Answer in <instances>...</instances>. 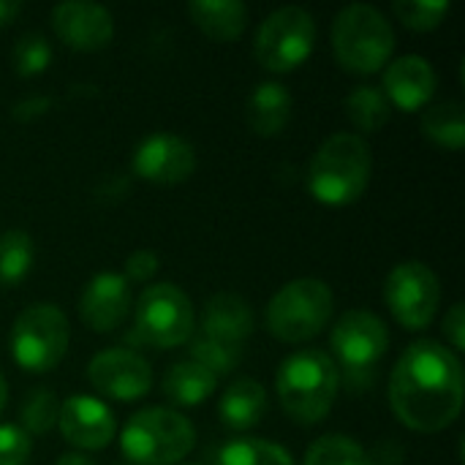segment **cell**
Here are the masks:
<instances>
[{
  "instance_id": "obj_1",
  "label": "cell",
  "mask_w": 465,
  "mask_h": 465,
  "mask_svg": "<svg viewBox=\"0 0 465 465\" xmlns=\"http://www.w3.org/2000/svg\"><path fill=\"white\" fill-rule=\"evenodd\" d=\"M390 406L414 433L447 430L463 409V365L436 341L411 343L392 368Z\"/></svg>"
},
{
  "instance_id": "obj_2",
  "label": "cell",
  "mask_w": 465,
  "mask_h": 465,
  "mask_svg": "<svg viewBox=\"0 0 465 465\" xmlns=\"http://www.w3.org/2000/svg\"><path fill=\"white\" fill-rule=\"evenodd\" d=\"M338 368L322 349L292 351L275 373V392L281 409L297 425L324 422L338 401Z\"/></svg>"
},
{
  "instance_id": "obj_3",
  "label": "cell",
  "mask_w": 465,
  "mask_h": 465,
  "mask_svg": "<svg viewBox=\"0 0 465 465\" xmlns=\"http://www.w3.org/2000/svg\"><path fill=\"white\" fill-rule=\"evenodd\" d=\"M373 172V153L365 136L341 131L324 139L308 166V193L327 207L354 204Z\"/></svg>"
},
{
  "instance_id": "obj_4",
  "label": "cell",
  "mask_w": 465,
  "mask_h": 465,
  "mask_svg": "<svg viewBox=\"0 0 465 465\" xmlns=\"http://www.w3.org/2000/svg\"><path fill=\"white\" fill-rule=\"evenodd\" d=\"M395 52V30L390 19L368 3L346 5L332 22V54L343 71L357 76L379 74Z\"/></svg>"
},
{
  "instance_id": "obj_5",
  "label": "cell",
  "mask_w": 465,
  "mask_h": 465,
  "mask_svg": "<svg viewBox=\"0 0 465 465\" xmlns=\"http://www.w3.org/2000/svg\"><path fill=\"white\" fill-rule=\"evenodd\" d=\"M390 349L387 324L371 311L343 313L330 332V360L349 392H362Z\"/></svg>"
},
{
  "instance_id": "obj_6",
  "label": "cell",
  "mask_w": 465,
  "mask_h": 465,
  "mask_svg": "<svg viewBox=\"0 0 465 465\" xmlns=\"http://www.w3.org/2000/svg\"><path fill=\"white\" fill-rule=\"evenodd\" d=\"M193 447L196 430L191 420L163 406L136 411L120 433L123 455L136 465H177Z\"/></svg>"
},
{
  "instance_id": "obj_7",
  "label": "cell",
  "mask_w": 465,
  "mask_h": 465,
  "mask_svg": "<svg viewBox=\"0 0 465 465\" xmlns=\"http://www.w3.org/2000/svg\"><path fill=\"white\" fill-rule=\"evenodd\" d=\"M332 311L335 297L322 278H297L270 300L264 327L281 343H308L330 327Z\"/></svg>"
},
{
  "instance_id": "obj_8",
  "label": "cell",
  "mask_w": 465,
  "mask_h": 465,
  "mask_svg": "<svg viewBox=\"0 0 465 465\" xmlns=\"http://www.w3.org/2000/svg\"><path fill=\"white\" fill-rule=\"evenodd\" d=\"M71 341V327L65 313L52 302H35L25 308L11 327V354L25 373L54 371Z\"/></svg>"
},
{
  "instance_id": "obj_9",
  "label": "cell",
  "mask_w": 465,
  "mask_h": 465,
  "mask_svg": "<svg viewBox=\"0 0 465 465\" xmlns=\"http://www.w3.org/2000/svg\"><path fill=\"white\" fill-rule=\"evenodd\" d=\"M193 302L174 283L147 286L134 308V332L153 349L183 346L193 332Z\"/></svg>"
},
{
  "instance_id": "obj_10",
  "label": "cell",
  "mask_w": 465,
  "mask_h": 465,
  "mask_svg": "<svg viewBox=\"0 0 465 465\" xmlns=\"http://www.w3.org/2000/svg\"><path fill=\"white\" fill-rule=\"evenodd\" d=\"M316 46V19L300 5L272 11L256 30V60L262 68L289 74L300 68Z\"/></svg>"
},
{
  "instance_id": "obj_11",
  "label": "cell",
  "mask_w": 465,
  "mask_h": 465,
  "mask_svg": "<svg viewBox=\"0 0 465 465\" xmlns=\"http://www.w3.org/2000/svg\"><path fill=\"white\" fill-rule=\"evenodd\" d=\"M384 300L401 327L420 332L430 327L433 319L439 316V305H441L439 275L428 264L417 259H406L390 270L384 281Z\"/></svg>"
},
{
  "instance_id": "obj_12",
  "label": "cell",
  "mask_w": 465,
  "mask_h": 465,
  "mask_svg": "<svg viewBox=\"0 0 465 465\" xmlns=\"http://www.w3.org/2000/svg\"><path fill=\"white\" fill-rule=\"evenodd\" d=\"M87 381L98 395L131 403L153 390V368L131 349H104L90 360Z\"/></svg>"
},
{
  "instance_id": "obj_13",
  "label": "cell",
  "mask_w": 465,
  "mask_h": 465,
  "mask_svg": "<svg viewBox=\"0 0 465 465\" xmlns=\"http://www.w3.org/2000/svg\"><path fill=\"white\" fill-rule=\"evenodd\" d=\"M196 169V150L177 134H150L134 147L131 172L153 185H180Z\"/></svg>"
},
{
  "instance_id": "obj_14",
  "label": "cell",
  "mask_w": 465,
  "mask_h": 465,
  "mask_svg": "<svg viewBox=\"0 0 465 465\" xmlns=\"http://www.w3.org/2000/svg\"><path fill=\"white\" fill-rule=\"evenodd\" d=\"M54 35L74 52H98L114 35L112 14L90 0H65L52 8Z\"/></svg>"
},
{
  "instance_id": "obj_15",
  "label": "cell",
  "mask_w": 465,
  "mask_h": 465,
  "mask_svg": "<svg viewBox=\"0 0 465 465\" xmlns=\"http://www.w3.org/2000/svg\"><path fill=\"white\" fill-rule=\"evenodd\" d=\"M57 428L76 450H104L114 441L117 422L106 403L90 395H71L60 403Z\"/></svg>"
},
{
  "instance_id": "obj_16",
  "label": "cell",
  "mask_w": 465,
  "mask_h": 465,
  "mask_svg": "<svg viewBox=\"0 0 465 465\" xmlns=\"http://www.w3.org/2000/svg\"><path fill=\"white\" fill-rule=\"evenodd\" d=\"M131 311V283L123 278V272H98L87 281L82 300H79V316L82 324L98 335L114 332Z\"/></svg>"
},
{
  "instance_id": "obj_17",
  "label": "cell",
  "mask_w": 465,
  "mask_h": 465,
  "mask_svg": "<svg viewBox=\"0 0 465 465\" xmlns=\"http://www.w3.org/2000/svg\"><path fill=\"white\" fill-rule=\"evenodd\" d=\"M436 71L430 60L422 54H403L398 60H390L384 68V95L390 106H398L403 112H420L430 104L436 95Z\"/></svg>"
},
{
  "instance_id": "obj_18",
  "label": "cell",
  "mask_w": 465,
  "mask_h": 465,
  "mask_svg": "<svg viewBox=\"0 0 465 465\" xmlns=\"http://www.w3.org/2000/svg\"><path fill=\"white\" fill-rule=\"evenodd\" d=\"M256 319L251 311V302L240 294H215L207 300L202 311V332L204 338L229 343V346H245V341L253 335Z\"/></svg>"
},
{
  "instance_id": "obj_19",
  "label": "cell",
  "mask_w": 465,
  "mask_h": 465,
  "mask_svg": "<svg viewBox=\"0 0 465 465\" xmlns=\"http://www.w3.org/2000/svg\"><path fill=\"white\" fill-rule=\"evenodd\" d=\"M294 98L281 82H259L245 104V120L251 131L262 139H272L286 131L292 120Z\"/></svg>"
},
{
  "instance_id": "obj_20",
  "label": "cell",
  "mask_w": 465,
  "mask_h": 465,
  "mask_svg": "<svg viewBox=\"0 0 465 465\" xmlns=\"http://www.w3.org/2000/svg\"><path fill=\"white\" fill-rule=\"evenodd\" d=\"M264 414H267V390L256 379L232 381L218 401V417L234 433H245L256 428L264 420Z\"/></svg>"
},
{
  "instance_id": "obj_21",
  "label": "cell",
  "mask_w": 465,
  "mask_h": 465,
  "mask_svg": "<svg viewBox=\"0 0 465 465\" xmlns=\"http://www.w3.org/2000/svg\"><path fill=\"white\" fill-rule=\"evenodd\" d=\"M188 14L207 38L221 44L237 41L248 25V5L242 0H193Z\"/></svg>"
},
{
  "instance_id": "obj_22",
  "label": "cell",
  "mask_w": 465,
  "mask_h": 465,
  "mask_svg": "<svg viewBox=\"0 0 465 465\" xmlns=\"http://www.w3.org/2000/svg\"><path fill=\"white\" fill-rule=\"evenodd\" d=\"M215 390H218V379L207 368H202V365H196L191 360L172 365L166 371L163 381H161V392L174 406H199Z\"/></svg>"
},
{
  "instance_id": "obj_23",
  "label": "cell",
  "mask_w": 465,
  "mask_h": 465,
  "mask_svg": "<svg viewBox=\"0 0 465 465\" xmlns=\"http://www.w3.org/2000/svg\"><path fill=\"white\" fill-rule=\"evenodd\" d=\"M422 134L447 150H460L465 144V109L460 101H441L422 112Z\"/></svg>"
},
{
  "instance_id": "obj_24",
  "label": "cell",
  "mask_w": 465,
  "mask_h": 465,
  "mask_svg": "<svg viewBox=\"0 0 465 465\" xmlns=\"http://www.w3.org/2000/svg\"><path fill=\"white\" fill-rule=\"evenodd\" d=\"M343 109H346L349 123H351L357 131H362V134H379V131L387 125L390 112H392L387 95H384L381 87H376V84H360V87H354V90L346 95ZM362 134H360V136H362Z\"/></svg>"
},
{
  "instance_id": "obj_25",
  "label": "cell",
  "mask_w": 465,
  "mask_h": 465,
  "mask_svg": "<svg viewBox=\"0 0 465 465\" xmlns=\"http://www.w3.org/2000/svg\"><path fill=\"white\" fill-rule=\"evenodd\" d=\"M215 465H294V458L275 441L240 436L218 450Z\"/></svg>"
},
{
  "instance_id": "obj_26",
  "label": "cell",
  "mask_w": 465,
  "mask_h": 465,
  "mask_svg": "<svg viewBox=\"0 0 465 465\" xmlns=\"http://www.w3.org/2000/svg\"><path fill=\"white\" fill-rule=\"evenodd\" d=\"M35 262V245L33 237L22 229H11L0 234V286L14 289L19 286Z\"/></svg>"
},
{
  "instance_id": "obj_27",
  "label": "cell",
  "mask_w": 465,
  "mask_h": 465,
  "mask_svg": "<svg viewBox=\"0 0 465 465\" xmlns=\"http://www.w3.org/2000/svg\"><path fill=\"white\" fill-rule=\"evenodd\" d=\"M302 465H376L362 444L343 433L322 436L305 450Z\"/></svg>"
},
{
  "instance_id": "obj_28",
  "label": "cell",
  "mask_w": 465,
  "mask_h": 465,
  "mask_svg": "<svg viewBox=\"0 0 465 465\" xmlns=\"http://www.w3.org/2000/svg\"><path fill=\"white\" fill-rule=\"evenodd\" d=\"M57 417H60V401L52 390L46 387H38L33 390L25 401H22V409H19V420H22V430L33 439V436H46L54 425H57Z\"/></svg>"
},
{
  "instance_id": "obj_29",
  "label": "cell",
  "mask_w": 465,
  "mask_h": 465,
  "mask_svg": "<svg viewBox=\"0 0 465 465\" xmlns=\"http://www.w3.org/2000/svg\"><path fill=\"white\" fill-rule=\"evenodd\" d=\"M188 351H191V362L207 368L215 379L237 371L245 357V346H229V343H221V341H213L204 335H196L191 341Z\"/></svg>"
},
{
  "instance_id": "obj_30",
  "label": "cell",
  "mask_w": 465,
  "mask_h": 465,
  "mask_svg": "<svg viewBox=\"0 0 465 465\" xmlns=\"http://www.w3.org/2000/svg\"><path fill=\"white\" fill-rule=\"evenodd\" d=\"M392 11L409 30L430 33L447 19L450 3L447 0H398L392 5Z\"/></svg>"
},
{
  "instance_id": "obj_31",
  "label": "cell",
  "mask_w": 465,
  "mask_h": 465,
  "mask_svg": "<svg viewBox=\"0 0 465 465\" xmlns=\"http://www.w3.org/2000/svg\"><path fill=\"white\" fill-rule=\"evenodd\" d=\"M11 63H14V71L19 76H25V79L27 76H38L52 63V46H49V41L41 33H25L14 44Z\"/></svg>"
},
{
  "instance_id": "obj_32",
  "label": "cell",
  "mask_w": 465,
  "mask_h": 465,
  "mask_svg": "<svg viewBox=\"0 0 465 465\" xmlns=\"http://www.w3.org/2000/svg\"><path fill=\"white\" fill-rule=\"evenodd\" d=\"M33 439L19 425H0V465H27Z\"/></svg>"
},
{
  "instance_id": "obj_33",
  "label": "cell",
  "mask_w": 465,
  "mask_h": 465,
  "mask_svg": "<svg viewBox=\"0 0 465 465\" xmlns=\"http://www.w3.org/2000/svg\"><path fill=\"white\" fill-rule=\"evenodd\" d=\"M158 267H161V259H158V253L155 251H147V248H142V251H134L128 259H125V272H123V278L131 283H147V281H153L155 275H158Z\"/></svg>"
},
{
  "instance_id": "obj_34",
  "label": "cell",
  "mask_w": 465,
  "mask_h": 465,
  "mask_svg": "<svg viewBox=\"0 0 465 465\" xmlns=\"http://www.w3.org/2000/svg\"><path fill=\"white\" fill-rule=\"evenodd\" d=\"M444 338L450 341V351H463L465 349V308L463 302H455L444 313Z\"/></svg>"
},
{
  "instance_id": "obj_35",
  "label": "cell",
  "mask_w": 465,
  "mask_h": 465,
  "mask_svg": "<svg viewBox=\"0 0 465 465\" xmlns=\"http://www.w3.org/2000/svg\"><path fill=\"white\" fill-rule=\"evenodd\" d=\"M49 109H52V98H49V95H33V98L19 101V104L11 109V114H14V120H19V123H30V120H38L41 114H46Z\"/></svg>"
},
{
  "instance_id": "obj_36",
  "label": "cell",
  "mask_w": 465,
  "mask_h": 465,
  "mask_svg": "<svg viewBox=\"0 0 465 465\" xmlns=\"http://www.w3.org/2000/svg\"><path fill=\"white\" fill-rule=\"evenodd\" d=\"M22 11V3L19 0H0V27L11 25Z\"/></svg>"
},
{
  "instance_id": "obj_37",
  "label": "cell",
  "mask_w": 465,
  "mask_h": 465,
  "mask_svg": "<svg viewBox=\"0 0 465 465\" xmlns=\"http://www.w3.org/2000/svg\"><path fill=\"white\" fill-rule=\"evenodd\" d=\"M54 465H95L87 455H82V452H68V455H63V458H57V463Z\"/></svg>"
},
{
  "instance_id": "obj_38",
  "label": "cell",
  "mask_w": 465,
  "mask_h": 465,
  "mask_svg": "<svg viewBox=\"0 0 465 465\" xmlns=\"http://www.w3.org/2000/svg\"><path fill=\"white\" fill-rule=\"evenodd\" d=\"M5 401H8V384H5V376H3V371H0V414H3V409H5Z\"/></svg>"
}]
</instances>
